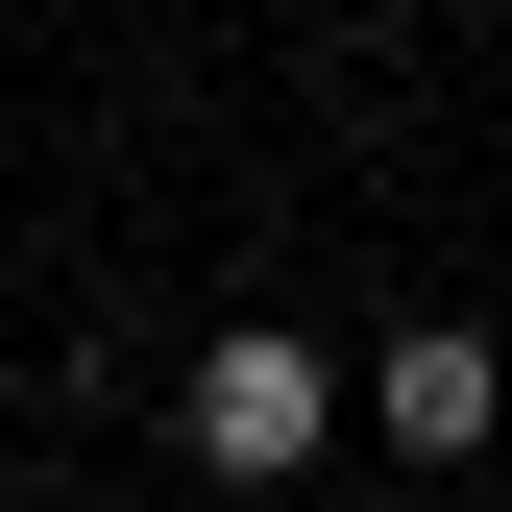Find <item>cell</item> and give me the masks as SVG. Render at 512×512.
<instances>
[{
    "instance_id": "2",
    "label": "cell",
    "mask_w": 512,
    "mask_h": 512,
    "mask_svg": "<svg viewBox=\"0 0 512 512\" xmlns=\"http://www.w3.org/2000/svg\"><path fill=\"white\" fill-rule=\"evenodd\" d=\"M488 415H512V366L464 342V317H415V342L366 366V439H391V464H488Z\"/></svg>"
},
{
    "instance_id": "1",
    "label": "cell",
    "mask_w": 512,
    "mask_h": 512,
    "mask_svg": "<svg viewBox=\"0 0 512 512\" xmlns=\"http://www.w3.org/2000/svg\"><path fill=\"white\" fill-rule=\"evenodd\" d=\"M317 415H342V391H317V342H293V317H220V342L171 366V439H196V488H293V464H317Z\"/></svg>"
}]
</instances>
